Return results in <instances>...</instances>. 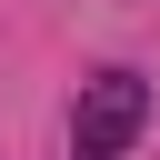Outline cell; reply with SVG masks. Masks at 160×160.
Segmentation results:
<instances>
[{
  "mask_svg": "<svg viewBox=\"0 0 160 160\" xmlns=\"http://www.w3.org/2000/svg\"><path fill=\"white\" fill-rule=\"evenodd\" d=\"M150 120V80L140 70H100L80 90V120H70V160H120Z\"/></svg>",
  "mask_w": 160,
  "mask_h": 160,
  "instance_id": "obj_1",
  "label": "cell"
}]
</instances>
